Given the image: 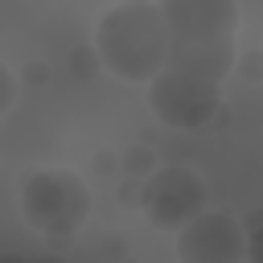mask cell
Wrapping results in <instances>:
<instances>
[{
    "label": "cell",
    "instance_id": "obj_1",
    "mask_svg": "<svg viewBox=\"0 0 263 263\" xmlns=\"http://www.w3.org/2000/svg\"><path fill=\"white\" fill-rule=\"evenodd\" d=\"M95 49L107 74L119 82H152L173 53L168 21L160 12V0H119L111 4L95 25Z\"/></svg>",
    "mask_w": 263,
    "mask_h": 263
},
{
    "label": "cell",
    "instance_id": "obj_2",
    "mask_svg": "<svg viewBox=\"0 0 263 263\" xmlns=\"http://www.w3.org/2000/svg\"><path fill=\"white\" fill-rule=\"evenodd\" d=\"M173 37V62L197 66L214 78L230 74L234 62V33L242 25L238 0H160Z\"/></svg>",
    "mask_w": 263,
    "mask_h": 263
},
{
    "label": "cell",
    "instance_id": "obj_3",
    "mask_svg": "<svg viewBox=\"0 0 263 263\" xmlns=\"http://www.w3.org/2000/svg\"><path fill=\"white\" fill-rule=\"evenodd\" d=\"M21 218L45 242H70L90 218V189L66 164H41L21 181Z\"/></svg>",
    "mask_w": 263,
    "mask_h": 263
},
{
    "label": "cell",
    "instance_id": "obj_4",
    "mask_svg": "<svg viewBox=\"0 0 263 263\" xmlns=\"http://www.w3.org/2000/svg\"><path fill=\"white\" fill-rule=\"evenodd\" d=\"M148 111L173 132L210 127L222 111V78L168 58V66L148 82Z\"/></svg>",
    "mask_w": 263,
    "mask_h": 263
},
{
    "label": "cell",
    "instance_id": "obj_5",
    "mask_svg": "<svg viewBox=\"0 0 263 263\" xmlns=\"http://www.w3.org/2000/svg\"><path fill=\"white\" fill-rule=\"evenodd\" d=\"M205 197H210V185H205L201 173H193L185 164H164L148 177V185L140 193V205H144L152 226L181 230L189 218H197L205 210Z\"/></svg>",
    "mask_w": 263,
    "mask_h": 263
},
{
    "label": "cell",
    "instance_id": "obj_6",
    "mask_svg": "<svg viewBox=\"0 0 263 263\" xmlns=\"http://www.w3.org/2000/svg\"><path fill=\"white\" fill-rule=\"evenodd\" d=\"M177 259L181 263H242L247 230L226 210H201L177 230Z\"/></svg>",
    "mask_w": 263,
    "mask_h": 263
},
{
    "label": "cell",
    "instance_id": "obj_7",
    "mask_svg": "<svg viewBox=\"0 0 263 263\" xmlns=\"http://www.w3.org/2000/svg\"><path fill=\"white\" fill-rule=\"evenodd\" d=\"M247 263H263V218L255 222V230H247Z\"/></svg>",
    "mask_w": 263,
    "mask_h": 263
}]
</instances>
